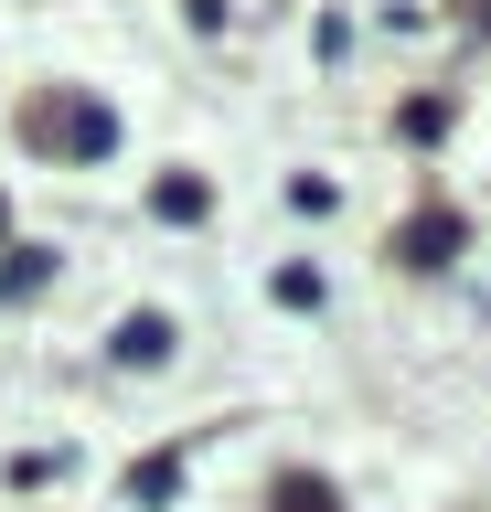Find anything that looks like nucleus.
<instances>
[{
    "label": "nucleus",
    "mask_w": 491,
    "mask_h": 512,
    "mask_svg": "<svg viewBox=\"0 0 491 512\" xmlns=\"http://www.w3.org/2000/svg\"><path fill=\"white\" fill-rule=\"evenodd\" d=\"M161 352H171V320H161V310L118 320V363H161Z\"/></svg>",
    "instance_id": "nucleus-1"
},
{
    "label": "nucleus",
    "mask_w": 491,
    "mask_h": 512,
    "mask_svg": "<svg viewBox=\"0 0 491 512\" xmlns=\"http://www.w3.org/2000/svg\"><path fill=\"white\" fill-rule=\"evenodd\" d=\"M65 150H75V160H107V150H118L107 107H65Z\"/></svg>",
    "instance_id": "nucleus-2"
},
{
    "label": "nucleus",
    "mask_w": 491,
    "mask_h": 512,
    "mask_svg": "<svg viewBox=\"0 0 491 512\" xmlns=\"http://www.w3.org/2000/svg\"><path fill=\"white\" fill-rule=\"evenodd\" d=\"M449 246H459V214H417L406 224V256H417V267H449Z\"/></svg>",
    "instance_id": "nucleus-3"
},
{
    "label": "nucleus",
    "mask_w": 491,
    "mask_h": 512,
    "mask_svg": "<svg viewBox=\"0 0 491 512\" xmlns=\"http://www.w3.org/2000/svg\"><path fill=\"white\" fill-rule=\"evenodd\" d=\"M0 288L22 299V288H43V246H11V267H0Z\"/></svg>",
    "instance_id": "nucleus-4"
},
{
    "label": "nucleus",
    "mask_w": 491,
    "mask_h": 512,
    "mask_svg": "<svg viewBox=\"0 0 491 512\" xmlns=\"http://www.w3.org/2000/svg\"><path fill=\"white\" fill-rule=\"evenodd\" d=\"M0 224H11V214H0Z\"/></svg>",
    "instance_id": "nucleus-5"
}]
</instances>
